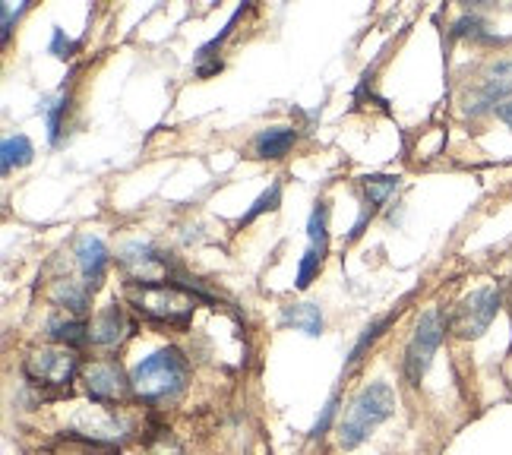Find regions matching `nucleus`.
Here are the masks:
<instances>
[{
  "instance_id": "f03ea898",
  "label": "nucleus",
  "mask_w": 512,
  "mask_h": 455,
  "mask_svg": "<svg viewBox=\"0 0 512 455\" xmlns=\"http://www.w3.org/2000/svg\"><path fill=\"white\" fill-rule=\"evenodd\" d=\"M392 411H396V392L389 389V383L377 380L364 386L358 392V399L345 411V418L339 421V446L342 449L361 446L370 437V430L380 427Z\"/></svg>"
},
{
  "instance_id": "f3484780",
  "label": "nucleus",
  "mask_w": 512,
  "mask_h": 455,
  "mask_svg": "<svg viewBox=\"0 0 512 455\" xmlns=\"http://www.w3.org/2000/svg\"><path fill=\"white\" fill-rule=\"evenodd\" d=\"M307 237H310V250L326 256L329 250V231H326V203H317L310 212V222H307Z\"/></svg>"
},
{
  "instance_id": "0eeeda50",
  "label": "nucleus",
  "mask_w": 512,
  "mask_h": 455,
  "mask_svg": "<svg viewBox=\"0 0 512 455\" xmlns=\"http://www.w3.org/2000/svg\"><path fill=\"white\" fill-rule=\"evenodd\" d=\"M83 383H86V392L92 395L95 402H121L124 395L133 389L130 380L124 377V370L117 364H111V361L89 364L83 370Z\"/></svg>"
},
{
  "instance_id": "412c9836",
  "label": "nucleus",
  "mask_w": 512,
  "mask_h": 455,
  "mask_svg": "<svg viewBox=\"0 0 512 455\" xmlns=\"http://www.w3.org/2000/svg\"><path fill=\"white\" fill-rule=\"evenodd\" d=\"M386 326V320H377V323H370L367 329H364V335H361V339H358V345H354L351 348V358H348V364H358L361 361V354H364V348L373 342V339H377V335H380V329Z\"/></svg>"
},
{
  "instance_id": "39448f33",
  "label": "nucleus",
  "mask_w": 512,
  "mask_h": 455,
  "mask_svg": "<svg viewBox=\"0 0 512 455\" xmlns=\"http://www.w3.org/2000/svg\"><path fill=\"white\" fill-rule=\"evenodd\" d=\"M446 335V320L440 310H427L421 320H418V329L411 335V342L405 348V377L411 386H418L424 380V373L433 361V354H437L440 342Z\"/></svg>"
},
{
  "instance_id": "a211bd4d",
  "label": "nucleus",
  "mask_w": 512,
  "mask_h": 455,
  "mask_svg": "<svg viewBox=\"0 0 512 455\" xmlns=\"http://www.w3.org/2000/svg\"><path fill=\"white\" fill-rule=\"evenodd\" d=\"M399 187V177H389V174H377V177H367L364 181V193H367V203L370 209H377L380 203L389 200V193Z\"/></svg>"
},
{
  "instance_id": "aec40b11",
  "label": "nucleus",
  "mask_w": 512,
  "mask_h": 455,
  "mask_svg": "<svg viewBox=\"0 0 512 455\" xmlns=\"http://www.w3.org/2000/svg\"><path fill=\"white\" fill-rule=\"evenodd\" d=\"M320 266H323V256L320 253H313V250H307L304 253V260H301V266H298V279H294V285H298L301 291L313 282V275L320 272Z\"/></svg>"
},
{
  "instance_id": "f257e3e1",
  "label": "nucleus",
  "mask_w": 512,
  "mask_h": 455,
  "mask_svg": "<svg viewBox=\"0 0 512 455\" xmlns=\"http://www.w3.org/2000/svg\"><path fill=\"white\" fill-rule=\"evenodd\" d=\"M127 298L152 323L184 326L196 310V294L181 282H127Z\"/></svg>"
},
{
  "instance_id": "b1692460",
  "label": "nucleus",
  "mask_w": 512,
  "mask_h": 455,
  "mask_svg": "<svg viewBox=\"0 0 512 455\" xmlns=\"http://www.w3.org/2000/svg\"><path fill=\"white\" fill-rule=\"evenodd\" d=\"M51 51H54L57 57H70V51H73V42H67L61 29H54V42H51Z\"/></svg>"
},
{
  "instance_id": "ddd939ff",
  "label": "nucleus",
  "mask_w": 512,
  "mask_h": 455,
  "mask_svg": "<svg viewBox=\"0 0 512 455\" xmlns=\"http://www.w3.org/2000/svg\"><path fill=\"white\" fill-rule=\"evenodd\" d=\"M89 294H92V288L89 285H80V282H57L54 285V291H51V301L57 304V307H67L70 313H76V316H83L86 310H89Z\"/></svg>"
},
{
  "instance_id": "4be33fe9",
  "label": "nucleus",
  "mask_w": 512,
  "mask_h": 455,
  "mask_svg": "<svg viewBox=\"0 0 512 455\" xmlns=\"http://www.w3.org/2000/svg\"><path fill=\"white\" fill-rule=\"evenodd\" d=\"M64 108H67V105H64V98H61V102H51V105H48V111H45L51 143H57V133H61V111H64Z\"/></svg>"
},
{
  "instance_id": "423d86ee",
  "label": "nucleus",
  "mask_w": 512,
  "mask_h": 455,
  "mask_svg": "<svg viewBox=\"0 0 512 455\" xmlns=\"http://www.w3.org/2000/svg\"><path fill=\"white\" fill-rule=\"evenodd\" d=\"M497 313H500V291L497 288H478L456 307L449 326L459 339H478V335H484L487 326L497 320Z\"/></svg>"
},
{
  "instance_id": "393cba45",
  "label": "nucleus",
  "mask_w": 512,
  "mask_h": 455,
  "mask_svg": "<svg viewBox=\"0 0 512 455\" xmlns=\"http://www.w3.org/2000/svg\"><path fill=\"white\" fill-rule=\"evenodd\" d=\"M0 16H4V23H0V26H4V32H0V35H4V42H7L10 29H13V7L10 4H0Z\"/></svg>"
},
{
  "instance_id": "9d476101",
  "label": "nucleus",
  "mask_w": 512,
  "mask_h": 455,
  "mask_svg": "<svg viewBox=\"0 0 512 455\" xmlns=\"http://www.w3.org/2000/svg\"><path fill=\"white\" fill-rule=\"evenodd\" d=\"M509 95H512V61H497L494 67H487L475 98L478 105L471 111H487L490 105L500 108L503 102H509Z\"/></svg>"
},
{
  "instance_id": "f8f14e48",
  "label": "nucleus",
  "mask_w": 512,
  "mask_h": 455,
  "mask_svg": "<svg viewBox=\"0 0 512 455\" xmlns=\"http://www.w3.org/2000/svg\"><path fill=\"white\" fill-rule=\"evenodd\" d=\"M282 323L317 339V335H323V310L317 304H288L282 307Z\"/></svg>"
},
{
  "instance_id": "4468645a",
  "label": "nucleus",
  "mask_w": 512,
  "mask_h": 455,
  "mask_svg": "<svg viewBox=\"0 0 512 455\" xmlns=\"http://www.w3.org/2000/svg\"><path fill=\"white\" fill-rule=\"evenodd\" d=\"M291 146H294V130H288V127L263 130L253 140V149H256V155H260V158H282Z\"/></svg>"
},
{
  "instance_id": "6e6552de",
  "label": "nucleus",
  "mask_w": 512,
  "mask_h": 455,
  "mask_svg": "<svg viewBox=\"0 0 512 455\" xmlns=\"http://www.w3.org/2000/svg\"><path fill=\"white\" fill-rule=\"evenodd\" d=\"M121 266L130 272V282H143V285L171 282L168 279V260L159 250H152L149 244H130V247H124Z\"/></svg>"
},
{
  "instance_id": "2eb2a0df",
  "label": "nucleus",
  "mask_w": 512,
  "mask_h": 455,
  "mask_svg": "<svg viewBox=\"0 0 512 455\" xmlns=\"http://www.w3.org/2000/svg\"><path fill=\"white\" fill-rule=\"evenodd\" d=\"M48 335L54 342H61V348H80L89 342V323L83 320H51L48 323Z\"/></svg>"
},
{
  "instance_id": "9b49d317",
  "label": "nucleus",
  "mask_w": 512,
  "mask_h": 455,
  "mask_svg": "<svg viewBox=\"0 0 512 455\" xmlns=\"http://www.w3.org/2000/svg\"><path fill=\"white\" fill-rule=\"evenodd\" d=\"M76 260H80V269L86 275V285L95 291L98 282H102L105 269H108V247L98 241L95 234H83L80 241H76Z\"/></svg>"
},
{
  "instance_id": "5701e85b",
  "label": "nucleus",
  "mask_w": 512,
  "mask_h": 455,
  "mask_svg": "<svg viewBox=\"0 0 512 455\" xmlns=\"http://www.w3.org/2000/svg\"><path fill=\"white\" fill-rule=\"evenodd\" d=\"M336 405H339V395H332V399H329V405H326V411H323V418L317 421V427H313V437H323V433H326L329 421L336 418Z\"/></svg>"
},
{
  "instance_id": "20e7f679",
  "label": "nucleus",
  "mask_w": 512,
  "mask_h": 455,
  "mask_svg": "<svg viewBox=\"0 0 512 455\" xmlns=\"http://www.w3.org/2000/svg\"><path fill=\"white\" fill-rule=\"evenodd\" d=\"M23 373L32 386L64 389L73 383L76 373H80V358H76L73 348H42L29 354Z\"/></svg>"
},
{
  "instance_id": "a878e982",
  "label": "nucleus",
  "mask_w": 512,
  "mask_h": 455,
  "mask_svg": "<svg viewBox=\"0 0 512 455\" xmlns=\"http://www.w3.org/2000/svg\"><path fill=\"white\" fill-rule=\"evenodd\" d=\"M497 114H500V121H503L506 127H512V98H509V102H503V105L497 108Z\"/></svg>"
},
{
  "instance_id": "6ab92c4d",
  "label": "nucleus",
  "mask_w": 512,
  "mask_h": 455,
  "mask_svg": "<svg viewBox=\"0 0 512 455\" xmlns=\"http://www.w3.org/2000/svg\"><path fill=\"white\" fill-rule=\"evenodd\" d=\"M279 203H282V181H272V187L260 196V200L253 203V209L244 215L241 219V225H250L256 215H263V212H272V209H279Z\"/></svg>"
},
{
  "instance_id": "7ed1b4c3",
  "label": "nucleus",
  "mask_w": 512,
  "mask_h": 455,
  "mask_svg": "<svg viewBox=\"0 0 512 455\" xmlns=\"http://www.w3.org/2000/svg\"><path fill=\"white\" fill-rule=\"evenodd\" d=\"M184 380H187V361L181 358L177 348H162L149 354V358L143 364H136L130 373L133 392L146 402L174 399V395L184 389Z\"/></svg>"
},
{
  "instance_id": "dca6fc26",
  "label": "nucleus",
  "mask_w": 512,
  "mask_h": 455,
  "mask_svg": "<svg viewBox=\"0 0 512 455\" xmlns=\"http://www.w3.org/2000/svg\"><path fill=\"white\" fill-rule=\"evenodd\" d=\"M0 168L4 171H13V168H19V165H29L32 162V143H29V136H23V133H16V136H7L4 140V146H0Z\"/></svg>"
},
{
  "instance_id": "1a4fd4ad",
  "label": "nucleus",
  "mask_w": 512,
  "mask_h": 455,
  "mask_svg": "<svg viewBox=\"0 0 512 455\" xmlns=\"http://www.w3.org/2000/svg\"><path fill=\"white\" fill-rule=\"evenodd\" d=\"M130 332H133V323L127 320V310L121 304H108L89 323V342L102 345V348H111V345H121Z\"/></svg>"
}]
</instances>
